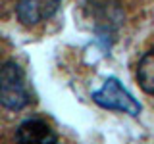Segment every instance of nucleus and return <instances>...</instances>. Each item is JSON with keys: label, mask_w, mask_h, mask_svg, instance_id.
I'll return each instance as SVG.
<instances>
[{"label": "nucleus", "mask_w": 154, "mask_h": 144, "mask_svg": "<svg viewBox=\"0 0 154 144\" xmlns=\"http://www.w3.org/2000/svg\"><path fill=\"white\" fill-rule=\"evenodd\" d=\"M93 102L98 104L104 110H112V112H122L127 115L137 117L141 113V104L135 96L129 92L125 86L119 83L116 77H108L104 85L98 90L93 92Z\"/></svg>", "instance_id": "obj_2"}, {"label": "nucleus", "mask_w": 154, "mask_h": 144, "mask_svg": "<svg viewBox=\"0 0 154 144\" xmlns=\"http://www.w3.org/2000/svg\"><path fill=\"white\" fill-rule=\"evenodd\" d=\"M137 81L146 94L154 96V48L144 52L137 64Z\"/></svg>", "instance_id": "obj_5"}, {"label": "nucleus", "mask_w": 154, "mask_h": 144, "mask_svg": "<svg viewBox=\"0 0 154 144\" xmlns=\"http://www.w3.org/2000/svg\"><path fill=\"white\" fill-rule=\"evenodd\" d=\"M60 6L62 0H17L16 16L21 25L33 27L41 21L54 17Z\"/></svg>", "instance_id": "obj_3"}, {"label": "nucleus", "mask_w": 154, "mask_h": 144, "mask_svg": "<svg viewBox=\"0 0 154 144\" xmlns=\"http://www.w3.org/2000/svg\"><path fill=\"white\" fill-rule=\"evenodd\" d=\"M16 144H60V140L46 121L38 117H29L17 125Z\"/></svg>", "instance_id": "obj_4"}, {"label": "nucleus", "mask_w": 154, "mask_h": 144, "mask_svg": "<svg viewBox=\"0 0 154 144\" xmlns=\"http://www.w3.org/2000/svg\"><path fill=\"white\" fill-rule=\"evenodd\" d=\"M0 100L6 110H23L31 104L25 73L16 62L8 60L0 71Z\"/></svg>", "instance_id": "obj_1"}]
</instances>
